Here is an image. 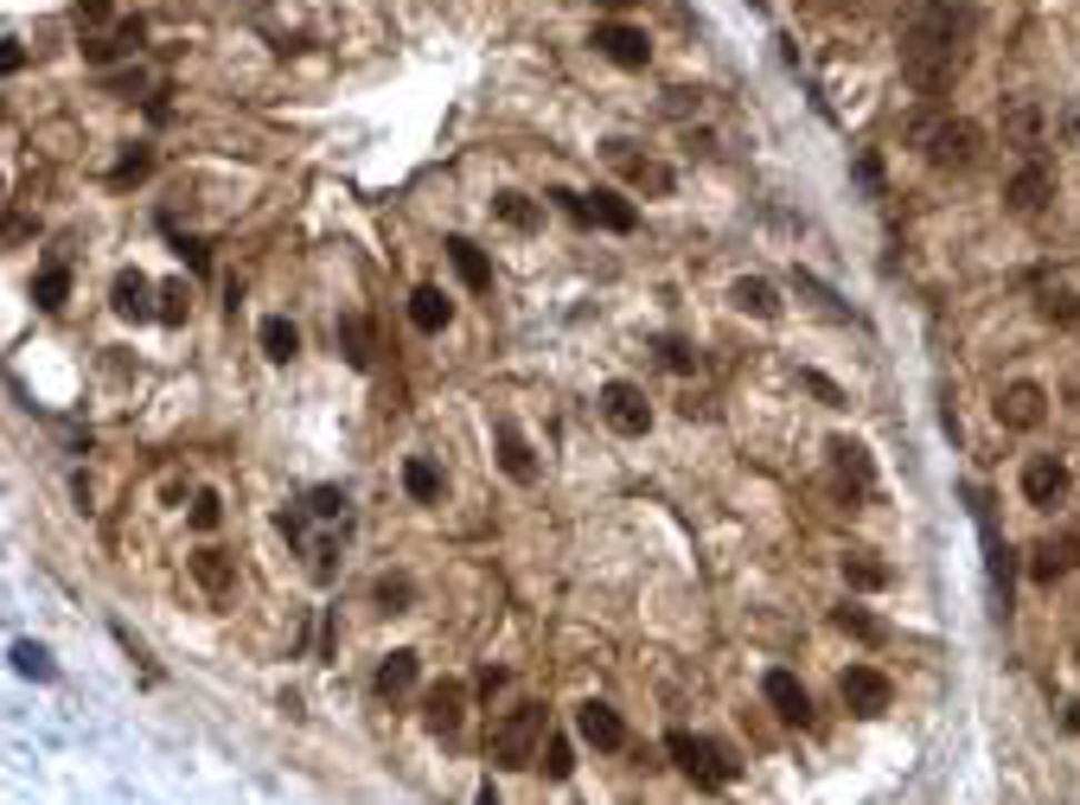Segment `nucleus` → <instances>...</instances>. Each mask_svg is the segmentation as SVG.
Segmentation results:
<instances>
[{"label": "nucleus", "instance_id": "2", "mask_svg": "<svg viewBox=\"0 0 1080 805\" xmlns=\"http://www.w3.org/2000/svg\"><path fill=\"white\" fill-rule=\"evenodd\" d=\"M543 742V703H518L492 728V761L499 767H531V748Z\"/></svg>", "mask_w": 1080, "mask_h": 805}, {"label": "nucleus", "instance_id": "6", "mask_svg": "<svg viewBox=\"0 0 1080 805\" xmlns=\"http://www.w3.org/2000/svg\"><path fill=\"white\" fill-rule=\"evenodd\" d=\"M109 308L122 313V320H160V288L141 269H122L116 288H109Z\"/></svg>", "mask_w": 1080, "mask_h": 805}, {"label": "nucleus", "instance_id": "43", "mask_svg": "<svg viewBox=\"0 0 1080 805\" xmlns=\"http://www.w3.org/2000/svg\"><path fill=\"white\" fill-rule=\"evenodd\" d=\"M480 691H487V697H492V691H506V672H499V665H487V672H480Z\"/></svg>", "mask_w": 1080, "mask_h": 805}, {"label": "nucleus", "instance_id": "3", "mask_svg": "<svg viewBox=\"0 0 1080 805\" xmlns=\"http://www.w3.org/2000/svg\"><path fill=\"white\" fill-rule=\"evenodd\" d=\"M666 748H671V761H678V767H684L691 779H703V786H722V779H736V761H729L717 742L691 735V728H671Z\"/></svg>", "mask_w": 1080, "mask_h": 805}, {"label": "nucleus", "instance_id": "30", "mask_svg": "<svg viewBox=\"0 0 1080 805\" xmlns=\"http://www.w3.org/2000/svg\"><path fill=\"white\" fill-rule=\"evenodd\" d=\"M186 313H192V288H186V282H160V320L180 326Z\"/></svg>", "mask_w": 1080, "mask_h": 805}, {"label": "nucleus", "instance_id": "22", "mask_svg": "<svg viewBox=\"0 0 1080 805\" xmlns=\"http://www.w3.org/2000/svg\"><path fill=\"white\" fill-rule=\"evenodd\" d=\"M257 339H262V359H276V364H288L294 352H301V333H294V320H288V313H269Z\"/></svg>", "mask_w": 1080, "mask_h": 805}, {"label": "nucleus", "instance_id": "46", "mask_svg": "<svg viewBox=\"0 0 1080 805\" xmlns=\"http://www.w3.org/2000/svg\"><path fill=\"white\" fill-rule=\"evenodd\" d=\"M0 192H7V180H0Z\"/></svg>", "mask_w": 1080, "mask_h": 805}, {"label": "nucleus", "instance_id": "9", "mask_svg": "<svg viewBox=\"0 0 1080 805\" xmlns=\"http://www.w3.org/2000/svg\"><path fill=\"white\" fill-rule=\"evenodd\" d=\"M889 697H896V691H889V677L876 672V665H850L844 672V703L857 710V716H882Z\"/></svg>", "mask_w": 1080, "mask_h": 805}, {"label": "nucleus", "instance_id": "5", "mask_svg": "<svg viewBox=\"0 0 1080 805\" xmlns=\"http://www.w3.org/2000/svg\"><path fill=\"white\" fill-rule=\"evenodd\" d=\"M422 716H429V728H436L441 742H454V735H461V716H467V684L461 677H441L436 691L422 697Z\"/></svg>", "mask_w": 1080, "mask_h": 805}, {"label": "nucleus", "instance_id": "34", "mask_svg": "<svg viewBox=\"0 0 1080 805\" xmlns=\"http://www.w3.org/2000/svg\"><path fill=\"white\" fill-rule=\"evenodd\" d=\"M308 512H313V519H327V524L346 519V493H339V486H313V493H308Z\"/></svg>", "mask_w": 1080, "mask_h": 805}, {"label": "nucleus", "instance_id": "36", "mask_svg": "<svg viewBox=\"0 0 1080 805\" xmlns=\"http://www.w3.org/2000/svg\"><path fill=\"white\" fill-rule=\"evenodd\" d=\"M13 665L27 677H52V658H46V646H13Z\"/></svg>", "mask_w": 1080, "mask_h": 805}, {"label": "nucleus", "instance_id": "44", "mask_svg": "<svg viewBox=\"0 0 1080 805\" xmlns=\"http://www.w3.org/2000/svg\"><path fill=\"white\" fill-rule=\"evenodd\" d=\"M473 805H499V793H492V786H480V799H473Z\"/></svg>", "mask_w": 1080, "mask_h": 805}, {"label": "nucleus", "instance_id": "11", "mask_svg": "<svg viewBox=\"0 0 1080 805\" xmlns=\"http://www.w3.org/2000/svg\"><path fill=\"white\" fill-rule=\"evenodd\" d=\"M1023 499L1029 505H1061L1068 499V467L1054 461V454H1036L1023 467Z\"/></svg>", "mask_w": 1080, "mask_h": 805}, {"label": "nucleus", "instance_id": "35", "mask_svg": "<svg viewBox=\"0 0 1080 805\" xmlns=\"http://www.w3.org/2000/svg\"><path fill=\"white\" fill-rule=\"evenodd\" d=\"M218 519H224V499H218V493H192V531H218Z\"/></svg>", "mask_w": 1080, "mask_h": 805}, {"label": "nucleus", "instance_id": "10", "mask_svg": "<svg viewBox=\"0 0 1080 805\" xmlns=\"http://www.w3.org/2000/svg\"><path fill=\"white\" fill-rule=\"evenodd\" d=\"M594 46L614 58L620 71H646V58H652V46H646L640 27H620V20H608V27H594Z\"/></svg>", "mask_w": 1080, "mask_h": 805}, {"label": "nucleus", "instance_id": "38", "mask_svg": "<svg viewBox=\"0 0 1080 805\" xmlns=\"http://www.w3.org/2000/svg\"><path fill=\"white\" fill-rule=\"evenodd\" d=\"M838 626H844V633H857V640H870V646L882 640V626H876L870 614H857V607H844V614H838Z\"/></svg>", "mask_w": 1080, "mask_h": 805}, {"label": "nucleus", "instance_id": "20", "mask_svg": "<svg viewBox=\"0 0 1080 805\" xmlns=\"http://www.w3.org/2000/svg\"><path fill=\"white\" fill-rule=\"evenodd\" d=\"M499 467L512 473L518 486H531V480H538V461H531V447H524V435H518L512 422H499Z\"/></svg>", "mask_w": 1080, "mask_h": 805}, {"label": "nucleus", "instance_id": "45", "mask_svg": "<svg viewBox=\"0 0 1080 805\" xmlns=\"http://www.w3.org/2000/svg\"><path fill=\"white\" fill-rule=\"evenodd\" d=\"M601 7H633V0H601Z\"/></svg>", "mask_w": 1080, "mask_h": 805}, {"label": "nucleus", "instance_id": "12", "mask_svg": "<svg viewBox=\"0 0 1080 805\" xmlns=\"http://www.w3.org/2000/svg\"><path fill=\"white\" fill-rule=\"evenodd\" d=\"M1074 563H1080V537H1074V531H1061V537H1042V544H1036L1029 575H1036V582H1061Z\"/></svg>", "mask_w": 1080, "mask_h": 805}, {"label": "nucleus", "instance_id": "1", "mask_svg": "<svg viewBox=\"0 0 1080 805\" xmlns=\"http://www.w3.org/2000/svg\"><path fill=\"white\" fill-rule=\"evenodd\" d=\"M914 141H921V154L940 167V173H966V167H978V129L972 122H952V115H921L914 122Z\"/></svg>", "mask_w": 1080, "mask_h": 805}, {"label": "nucleus", "instance_id": "15", "mask_svg": "<svg viewBox=\"0 0 1080 805\" xmlns=\"http://www.w3.org/2000/svg\"><path fill=\"white\" fill-rule=\"evenodd\" d=\"M998 422H1003V429H1036V422H1042V390H1036V384H1010L998 396Z\"/></svg>", "mask_w": 1080, "mask_h": 805}, {"label": "nucleus", "instance_id": "29", "mask_svg": "<svg viewBox=\"0 0 1080 805\" xmlns=\"http://www.w3.org/2000/svg\"><path fill=\"white\" fill-rule=\"evenodd\" d=\"M492 211H499L512 231H538V205H531L524 192H499V199H492Z\"/></svg>", "mask_w": 1080, "mask_h": 805}, {"label": "nucleus", "instance_id": "32", "mask_svg": "<svg viewBox=\"0 0 1080 805\" xmlns=\"http://www.w3.org/2000/svg\"><path fill=\"white\" fill-rule=\"evenodd\" d=\"M148 167H154V154H148V148H134V154H122V160H116L109 185H134V180H148Z\"/></svg>", "mask_w": 1080, "mask_h": 805}, {"label": "nucleus", "instance_id": "16", "mask_svg": "<svg viewBox=\"0 0 1080 805\" xmlns=\"http://www.w3.org/2000/svg\"><path fill=\"white\" fill-rule=\"evenodd\" d=\"M582 205H589V224H601V231H620V237H627V231H640V211L627 205L620 192H589Z\"/></svg>", "mask_w": 1080, "mask_h": 805}, {"label": "nucleus", "instance_id": "14", "mask_svg": "<svg viewBox=\"0 0 1080 805\" xmlns=\"http://www.w3.org/2000/svg\"><path fill=\"white\" fill-rule=\"evenodd\" d=\"M448 262H454V275H461L473 294H487V288H492V262H487V250H480V243H467V237H448Z\"/></svg>", "mask_w": 1080, "mask_h": 805}, {"label": "nucleus", "instance_id": "37", "mask_svg": "<svg viewBox=\"0 0 1080 805\" xmlns=\"http://www.w3.org/2000/svg\"><path fill=\"white\" fill-rule=\"evenodd\" d=\"M1042 313H1049V320H1061V326H1080V294H1049V301H1042Z\"/></svg>", "mask_w": 1080, "mask_h": 805}, {"label": "nucleus", "instance_id": "18", "mask_svg": "<svg viewBox=\"0 0 1080 805\" xmlns=\"http://www.w3.org/2000/svg\"><path fill=\"white\" fill-rule=\"evenodd\" d=\"M1049 192H1054L1049 167H1036V160H1029L1023 173L1010 180V192H1003V199H1010V211H1023V218H1029V211H1042V199H1049Z\"/></svg>", "mask_w": 1080, "mask_h": 805}, {"label": "nucleus", "instance_id": "39", "mask_svg": "<svg viewBox=\"0 0 1080 805\" xmlns=\"http://www.w3.org/2000/svg\"><path fill=\"white\" fill-rule=\"evenodd\" d=\"M378 601H384V607H403V601H410V582H403V575H384V582H378Z\"/></svg>", "mask_w": 1080, "mask_h": 805}, {"label": "nucleus", "instance_id": "25", "mask_svg": "<svg viewBox=\"0 0 1080 805\" xmlns=\"http://www.w3.org/2000/svg\"><path fill=\"white\" fill-rule=\"evenodd\" d=\"M403 493H410L416 505H436L441 499V467L436 461H410V467H403Z\"/></svg>", "mask_w": 1080, "mask_h": 805}, {"label": "nucleus", "instance_id": "31", "mask_svg": "<svg viewBox=\"0 0 1080 805\" xmlns=\"http://www.w3.org/2000/svg\"><path fill=\"white\" fill-rule=\"evenodd\" d=\"M543 774H550V779H569V774H576V748H569L563 735H550V742H543Z\"/></svg>", "mask_w": 1080, "mask_h": 805}, {"label": "nucleus", "instance_id": "27", "mask_svg": "<svg viewBox=\"0 0 1080 805\" xmlns=\"http://www.w3.org/2000/svg\"><path fill=\"white\" fill-rule=\"evenodd\" d=\"M64 294H71V269L46 262V269H39V282H32V301H39L46 313H58V308H64Z\"/></svg>", "mask_w": 1080, "mask_h": 805}, {"label": "nucleus", "instance_id": "28", "mask_svg": "<svg viewBox=\"0 0 1080 805\" xmlns=\"http://www.w3.org/2000/svg\"><path fill=\"white\" fill-rule=\"evenodd\" d=\"M339 352L359 364V371H371V326H364L359 313H346V320H339Z\"/></svg>", "mask_w": 1080, "mask_h": 805}, {"label": "nucleus", "instance_id": "7", "mask_svg": "<svg viewBox=\"0 0 1080 805\" xmlns=\"http://www.w3.org/2000/svg\"><path fill=\"white\" fill-rule=\"evenodd\" d=\"M576 735H582L589 748H601V754L627 748V723H620V710H608V703H594V697L576 710Z\"/></svg>", "mask_w": 1080, "mask_h": 805}, {"label": "nucleus", "instance_id": "17", "mask_svg": "<svg viewBox=\"0 0 1080 805\" xmlns=\"http://www.w3.org/2000/svg\"><path fill=\"white\" fill-rule=\"evenodd\" d=\"M416 672H422V658H416V652H390L371 684H378V697L397 703V697H410V691H416Z\"/></svg>", "mask_w": 1080, "mask_h": 805}, {"label": "nucleus", "instance_id": "4", "mask_svg": "<svg viewBox=\"0 0 1080 805\" xmlns=\"http://www.w3.org/2000/svg\"><path fill=\"white\" fill-rule=\"evenodd\" d=\"M601 416H608V429L614 435H646L652 429V403H646V390L640 384H608L601 390Z\"/></svg>", "mask_w": 1080, "mask_h": 805}, {"label": "nucleus", "instance_id": "42", "mask_svg": "<svg viewBox=\"0 0 1080 805\" xmlns=\"http://www.w3.org/2000/svg\"><path fill=\"white\" fill-rule=\"evenodd\" d=\"M32 231H39V218H32V211H13V218H7V237H13V243H20V237H32Z\"/></svg>", "mask_w": 1080, "mask_h": 805}, {"label": "nucleus", "instance_id": "26", "mask_svg": "<svg viewBox=\"0 0 1080 805\" xmlns=\"http://www.w3.org/2000/svg\"><path fill=\"white\" fill-rule=\"evenodd\" d=\"M736 308L754 313V320H773V313H780V301H773V288L761 282V275H742V282H736Z\"/></svg>", "mask_w": 1080, "mask_h": 805}, {"label": "nucleus", "instance_id": "13", "mask_svg": "<svg viewBox=\"0 0 1080 805\" xmlns=\"http://www.w3.org/2000/svg\"><path fill=\"white\" fill-rule=\"evenodd\" d=\"M761 691H768L773 716H787V723H812V697H806V684H799L793 672H768V677H761Z\"/></svg>", "mask_w": 1080, "mask_h": 805}, {"label": "nucleus", "instance_id": "23", "mask_svg": "<svg viewBox=\"0 0 1080 805\" xmlns=\"http://www.w3.org/2000/svg\"><path fill=\"white\" fill-rule=\"evenodd\" d=\"M1003 141H1010V148H1023V154H1029V148H1042V109H1036V103H1017L1010 115H1003Z\"/></svg>", "mask_w": 1080, "mask_h": 805}, {"label": "nucleus", "instance_id": "21", "mask_svg": "<svg viewBox=\"0 0 1080 805\" xmlns=\"http://www.w3.org/2000/svg\"><path fill=\"white\" fill-rule=\"evenodd\" d=\"M608 154L627 167V180L640 185V192H671V167H659V160H633V154H627V141H608Z\"/></svg>", "mask_w": 1080, "mask_h": 805}, {"label": "nucleus", "instance_id": "8", "mask_svg": "<svg viewBox=\"0 0 1080 805\" xmlns=\"http://www.w3.org/2000/svg\"><path fill=\"white\" fill-rule=\"evenodd\" d=\"M186 570H192V582H199L211 601H231L237 595V556H224V550H211V544L192 550V563H186Z\"/></svg>", "mask_w": 1080, "mask_h": 805}, {"label": "nucleus", "instance_id": "33", "mask_svg": "<svg viewBox=\"0 0 1080 805\" xmlns=\"http://www.w3.org/2000/svg\"><path fill=\"white\" fill-rule=\"evenodd\" d=\"M844 575H850V588H882L889 582V570L870 563V556H844Z\"/></svg>", "mask_w": 1080, "mask_h": 805}, {"label": "nucleus", "instance_id": "24", "mask_svg": "<svg viewBox=\"0 0 1080 805\" xmlns=\"http://www.w3.org/2000/svg\"><path fill=\"white\" fill-rule=\"evenodd\" d=\"M831 461H838V480H844L850 493H870V486H876L870 454H863L857 442H838V447H831Z\"/></svg>", "mask_w": 1080, "mask_h": 805}, {"label": "nucleus", "instance_id": "19", "mask_svg": "<svg viewBox=\"0 0 1080 805\" xmlns=\"http://www.w3.org/2000/svg\"><path fill=\"white\" fill-rule=\"evenodd\" d=\"M448 320H454V301H448L441 288H416L410 294V326L416 333H441Z\"/></svg>", "mask_w": 1080, "mask_h": 805}, {"label": "nucleus", "instance_id": "40", "mask_svg": "<svg viewBox=\"0 0 1080 805\" xmlns=\"http://www.w3.org/2000/svg\"><path fill=\"white\" fill-rule=\"evenodd\" d=\"M71 13H78V27H103V20H109V0H78Z\"/></svg>", "mask_w": 1080, "mask_h": 805}, {"label": "nucleus", "instance_id": "41", "mask_svg": "<svg viewBox=\"0 0 1080 805\" xmlns=\"http://www.w3.org/2000/svg\"><path fill=\"white\" fill-rule=\"evenodd\" d=\"M20 64H27V46H13V39H7V46H0V78H13Z\"/></svg>", "mask_w": 1080, "mask_h": 805}]
</instances>
